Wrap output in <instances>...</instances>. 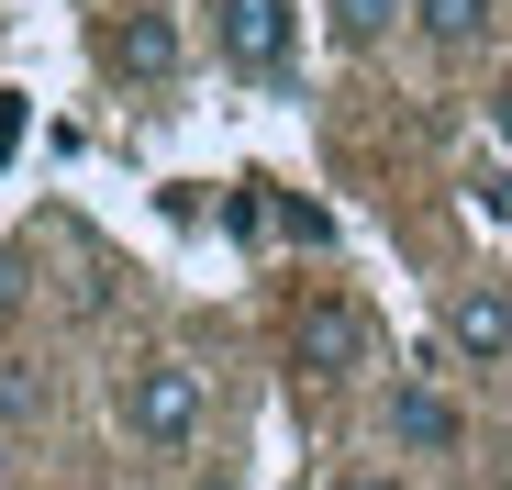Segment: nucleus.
<instances>
[{
  "instance_id": "nucleus-1",
  "label": "nucleus",
  "mask_w": 512,
  "mask_h": 490,
  "mask_svg": "<svg viewBox=\"0 0 512 490\" xmlns=\"http://www.w3.org/2000/svg\"><path fill=\"white\" fill-rule=\"evenodd\" d=\"M112 424H123L145 457H190V446L212 435V390H201L190 357H134V368L112 379Z\"/></svg>"
},
{
  "instance_id": "nucleus-2",
  "label": "nucleus",
  "mask_w": 512,
  "mask_h": 490,
  "mask_svg": "<svg viewBox=\"0 0 512 490\" xmlns=\"http://www.w3.org/2000/svg\"><path fill=\"white\" fill-rule=\"evenodd\" d=\"M290 357H301L312 379H357V368H379V323H368L346 290H323V301H301V323H290Z\"/></svg>"
},
{
  "instance_id": "nucleus-3",
  "label": "nucleus",
  "mask_w": 512,
  "mask_h": 490,
  "mask_svg": "<svg viewBox=\"0 0 512 490\" xmlns=\"http://www.w3.org/2000/svg\"><path fill=\"white\" fill-rule=\"evenodd\" d=\"M379 435L401 446V457H457L468 446V413L435 390V379H390V401H379Z\"/></svg>"
},
{
  "instance_id": "nucleus-4",
  "label": "nucleus",
  "mask_w": 512,
  "mask_h": 490,
  "mask_svg": "<svg viewBox=\"0 0 512 490\" xmlns=\"http://www.w3.org/2000/svg\"><path fill=\"white\" fill-rule=\"evenodd\" d=\"M290 0H212V45H223V67H245V78H279L290 67Z\"/></svg>"
},
{
  "instance_id": "nucleus-5",
  "label": "nucleus",
  "mask_w": 512,
  "mask_h": 490,
  "mask_svg": "<svg viewBox=\"0 0 512 490\" xmlns=\"http://www.w3.org/2000/svg\"><path fill=\"white\" fill-rule=\"evenodd\" d=\"M446 346H457L468 368H512V290H501V279H468V290L446 301Z\"/></svg>"
},
{
  "instance_id": "nucleus-6",
  "label": "nucleus",
  "mask_w": 512,
  "mask_h": 490,
  "mask_svg": "<svg viewBox=\"0 0 512 490\" xmlns=\"http://www.w3.org/2000/svg\"><path fill=\"white\" fill-rule=\"evenodd\" d=\"M101 56H112V78H134V90H167V78H179V23L167 12H123Z\"/></svg>"
},
{
  "instance_id": "nucleus-7",
  "label": "nucleus",
  "mask_w": 512,
  "mask_h": 490,
  "mask_svg": "<svg viewBox=\"0 0 512 490\" xmlns=\"http://www.w3.org/2000/svg\"><path fill=\"white\" fill-rule=\"evenodd\" d=\"M412 34L435 45V56H479L501 34V0H412Z\"/></svg>"
},
{
  "instance_id": "nucleus-8",
  "label": "nucleus",
  "mask_w": 512,
  "mask_h": 490,
  "mask_svg": "<svg viewBox=\"0 0 512 490\" xmlns=\"http://www.w3.org/2000/svg\"><path fill=\"white\" fill-rule=\"evenodd\" d=\"M401 12H412V0H323V34L346 45V56H368V45H390Z\"/></svg>"
},
{
  "instance_id": "nucleus-9",
  "label": "nucleus",
  "mask_w": 512,
  "mask_h": 490,
  "mask_svg": "<svg viewBox=\"0 0 512 490\" xmlns=\"http://www.w3.org/2000/svg\"><path fill=\"white\" fill-rule=\"evenodd\" d=\"M468 212H479V223H512V179H501V168H468Z\"/></svg>"
},
{
  "instance_id": "nucleus-10",
  "label": "nucleus",
  "mask_w": 512,
  "mask_h": 490,
  "mask_svg": "<svg viewBox=\"0 0 512 490\" xmlns=\"http://www.w3.org/2000/svg\"><path fill=\"white\" fill-rule=\"evenodd\" d=\"M490 134H501V145H512V78H501V101H490Z\"/></svg>"
},
{
  "instance_id": "nucleus-11",
  "label": "nucleus",
  "mask_w": 512,
  "mask_h": 490,
  "mask_svg": "<svg viewBox=\"0 0 512 490\" xmlns=\"http://www.w3.org/2000/svg\"><path fill=\"white\" fill-rule=\"evenodd\" d=\"M346 490H401V479H346Z\"/></svg>"
}]
</instances>
